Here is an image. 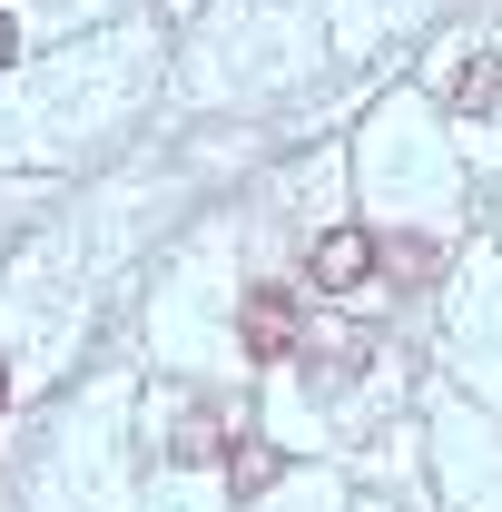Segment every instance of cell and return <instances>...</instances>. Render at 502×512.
Segmentation results:
<instances>
[{"instance_id": "cell-1", "label": "cell", "mask_w": 502, "mask_h": 512, "mask_svg": "<svg viewBox=\"0 0 502 512\" xmlns=\"http://www.w3.org/2000/svg\"><path fill=\"white\" fill-rule=\"evenodd\" d=\"M286 345H296V306H286L276 286H256V296H247V355H256V365H276Z\"/></svg>"}, {"instance_id": "cell-2", "label": "cell", "mask_w": 502, "mask_h": 512, "mask_svg": "<svg viewBox=\"0 0 502 512\" xmlns=\"http://www.w3.org/2000/svg\"><path fill=\"white\" fill-rule=\"evenodd\" d=\"M365 266H375V247H365L355 227H335V237H315V286H325V296H345V286H365Z\"/></svg>"}, {"instance_id": "cell-3", "label": "cell", "mask_w": 502, "mask_h": 512, "mask_svg": "<svg viewBox=\"0 0 502 512\" xmlns=\"http://www.w3.org/2000/svg\"><path fill=\"white\" fill-rule=\"evenodd\" d=\"M453 109H463V119L502 109V60H473V69H463V79H453Z\"/></svg>"}, {"instance_id": "cell-4", "label": "cell", "mask_w": 502, "mask_h": 512, "mask_svg": "<svg viewBox=\"0 0 502 512\" xmlns=\"http://www.w3.org/2000/svg\"><path fill=\"white\" fill-rule=\"evenodd\" d=\"M266 483H276V444H237V493H266Z\"/></svg>"}, {"instance_id": "cell-5", "label": "cell", "mask_w": 502, "mask_h": 512, "mask_svg": "<svg viewBox=\"0 0 502 512\" xmlns=\"http://www.w3.org/2000/svg\"><path fill=\"white\" fill-rule=\"evenodd\" d=\"M10 50H20V40H10V20H0V60H10Z\"/></svg>"}, {"instance_id": "cell-6", "label": "cell", "mask_w": 502, "mask_h": 512, "mask_svg": "<svg viewBox=\"0 0 502 512\" xmlns=\"http://www.w3.org/2000/svg\"><path fill=\"white\" fill-rule=\"evenodd\" d=\"M0 384H10V375H0Z\"/></svg>"}]
</instances>
